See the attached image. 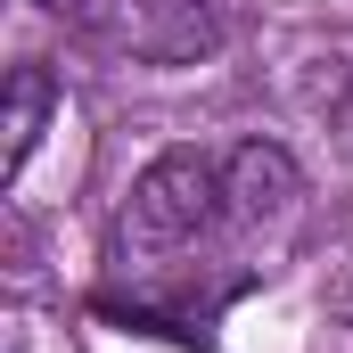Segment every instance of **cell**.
<instances>
[{"mask_svg":"<svg viewBox=\"0 0 353 353\" xmlns=\"http://www.w3.org/2000/svg\"><path fill=\"white\" fill-rule=\"evenodd\" d=\"M214 222H222V157L173 148V157H157L148 173L132 181V197L115 205V255L123 263H157V255H181Z\"/></svg>","mask_w":353,"mask_h":353,"instance_id":"1","label":"cell"},{"mask_svg":"<svg viewBox=\"0 0 353 353\" xmlns=\"http://www.w3.org/2000/svg\"><path fill=\"white\" fill-rule=\"evenodd\" d=\"M296 197H304V173H296V157H288L279 140H239V148L222 157V222H230V230H271V222H288Z\"/></svg>","mask_w":353,"mask_h":353,"instance_id":"2","label":"cell"},{"mask_svg":"<svg viewBox=\"0 0 353 353\" xmlns=\"http://www.w3.org/2000/svg\"><path fill=\"white\" fill-rule=\"evenodd\" d=\"M115 41L148 66H189L222 41V25L197 0H115Z\"/></svg>","mask_w":353,"mask_h":353,"instance_id":"3","label":"cell"},{"mask_svg":"<svg viewBox=\"0 0 353 353\" xmlns=\"http://www.w3.org/2000/svg\"><path fill=\"white\" fill-rule=\"evenodd\" d=\"M50 107H58V83L50 66H17L8 74V115H0V181H17L33 165L41 132H50Z\"/></svg>","mask_w":353,"mask_h":353,"instance_id":"4","label":"cell"}]
</instances>
